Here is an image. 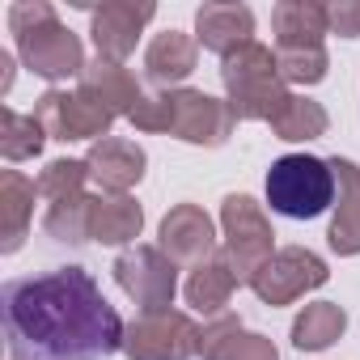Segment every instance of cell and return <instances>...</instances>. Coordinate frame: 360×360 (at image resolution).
Returning <instances> with one entry per match:
<instances>
[{
  "mask_svg": "<svg viewBox=\"0 0 360 360\" xmlns=\"http://www.w3.org/2000/svg\"><path fill=\"white\" fill-rule=\"evenodd\" d=\"M9 360H106L123 352L127 322L85 267H51L0 288Z\"/></svg>",
  "mask_w": 360,
  "mask_h": 360,
  "instance_id": "obj_1",
  "label": "cell"
},
{
  "mask_svg": "<svg viewBox=\"0 0 360 360\" xmlns=\"http://www.w3.org/2000/svg\"><path fill=\"white\" fill-rule=\"evenodd\" d=\"M9 34L18 43V60L34 77L51 81V89L60 81H68V77L81 81V72H85V47L60 22L51 0H18V5H9Z\"/></svg>",
  "mask_w": 360,
  "mask_h": 360,
  "instance_id": "obj_2",
  "label": "cell"
},
{
  "mask_svg": "<svg viewBox=\"0 0 360 360\" xmlns=\"http://www.w3.org/2000/svg\"><path fill=\"white\" fill-rule=\"evenodd\" d=\"M221 85H225L229 110L242 123H271V115L288 98V85L280 77V60L263 43H250V47L233 51L229 60H221Z\"/></svg>",
  "mask_w": 360,
  "mask_h": 360,
  "instance_id": "obj_3",
  "label": "cell"
},
{
  "mask_svg": "<svg viewBox=\"0 0 360 360\" xmlns=\"http://www.w3.org/2000/svg\"><path fill=\"white\" fill-rule=\"evenodd\" d=\"M267 204L288 221H314L335 208V169L314 153H284L267 169Z\"/></svg>",
  "mask_w": 360,
  "mask_h": 360,
  "instance_id": "obj_4",
  "label": "cell"
},
{
  "mask_svg": "<svg viewBox=\"0 0 360 360\" xmlns=\"http://www.w3.org/2000/svg\"><path fill=\"white\" fill-rule=\"evenodd\" d=\"M221 250L238 276V284H250L276 255V229L259 200L250 195H225L221 204Z\"/></svg>",
  "mask_w": 360,
  "mask_h": 360,
  "instance_id": "obj_5",
  "label": "cell"
},
{
  "mask_svg": "<svg viewBox=\"0 0 360 360\" xmlns=\"http://www.w3.org/2000/svg\"><path fill=\"white\" fill-rule=\"evenodd\" d=\"M127 360H195L200 356V326L183 309H148L136 314L123 330Z\"/></svg>",
  "mask_w": 360,
  "mask_h": 360,
  "instance_id": "obj_6",
  "label": "cell"
},
{
  "mask_svg": "<svg viewBox=\"0 0 360 360\" xmlns=\"http://www.w3.org/2000/svg\"><path fill=\"white\" fill-rule=\"evenodd\" d=\"M115 284L140 305V314L148 309H169L174 297H178V263L161 250V246H127L119 259H115Z\"/></svg>",
  "mask_w": 360,
  "mask_h": 360,
  "instance_id": "obj_7",
  "label": "cell"
},
{
  "mask_svg": "<svg viewBox=\"0 0 360 360\" xmlns=\"http://www.w3.org/2000/svg\"><path fill=\"white\" fill-rule=\"evenodd\" d=\"M34 119L43 123V131H47V140H64V144H72V140H102V136H110V127H115V115L98 102V98H89L85 89H47L39 102H34Z\"/></svg>",
  "mask_w": 360,
  "mask_h": 360,
  "instance_id": "obj_8",
  "label": "cell"
},
{
  "mask_svg": "<svg viewBox=\"0 0 360 360\" xmlns=\"http://www.w3.org/2000/svg\"><path fill=\"white\" fill-rule=\"evenodd\" d=\"M169 98V136L187 140V144H204V148H221L233 127H238V115L229 110L225 98H212L204 89H165Z\"/></svg>",
  "mask_w": 360,
  "mask_h": 360,
  "instance_id": "obj_9",
  "label": "cell"
},
{
  "mask_svg": "<svg viewBox=\"0 0 360 360\" xmlns=\"http://www.w3.org/2000/svg\"><path fill=\"white\" fill-rule=\"evenodd\" d=\"M326 280H330V267H326L322 255H314V250H305V246H284V250H276L271 263L250 280V288H255V297H259L263 305L280 309V305H292L297 297L322 288Z\"/></svg>",
  "mask_w": 360,
  "mask_h": 360,
  "instance_id": "obj_10",
  "label": "cell"
},
{
  "mask_svg": "<svg viewBox=\"0 0 360 360\" xmlns=\"http://www.w3.org/2000/svg\"><path fill=\"white\" fill-rule=\"evenodd\" d=\"M153 18H157V5H148V0L144 5H136V0H102L94 9V18H89V39H94L98 60L123 64L136 51L144 26Z\"/></svg>",
  "mask_w": 360,
  "mask_h": 360,
  "instance_id": "obj_11",
  "label": "cell"
},
{
  "mask_svg": "<svg viewBox=\"0 0 360 360\" xmlns=\"http://www.w3.org/2000/svg\"><path fill=\"white\" fill-rule=\"evenodd\" d=\"M157 246L178 263V267H200L208 263L221 242H217V225L212 217L200 208V204H174L165 217H161V229H157Z\"/></svg>",
  "mask_w": 360,
  "mask_h": 360,
  "instance_id": "obj_12",
  "label": "cell"
},
{
  "mask_svg": "<svg viewBox=\"0 0 360 360\" xmlns=\"http://www.w3.org/2000/svg\"><path fill=\"white\" fill-rule=\"evenodd\" d=\"M85 165H89V178L98 183V191H106V195H127L140 178H144V169H148V153H144L136 140L102 136V140L89 144Z\"/></svg>",
  "mask_w": 360,
  "mask_h": 360,
  "instance_id": "obj_13",
  "label": "cell"
},
{
  "mask_svg": "<svg viewBox=\"0 0 360 360\" xmlns=\"http://www.w3.org/2000/svg\"><path fill=\"white\" fill-rule=\"evenodd\" d=\"M335 169V217L326 229V246L339 259L360 255V165L352 157H326Z\"/></svg>",
  "mask_w": 360,
  "mask_h": 360,
  "instance_id": "obj_14",
  "label": "cell"
},
{
  "mask_svg": "<svg viewBox=\"0 0 360 360\" xmlns=\"http://www.w3.org/2000/svg\"><path fill=\"white\" fill-rule=\"evenodd\" d=\"M195 43L221 60L255 43V13L250 5H233V0H212V5L195 9Z\"/></svg>",
  "mask_w": 360,
  "mask_h": 360,
  "instance_id": "obj_15",
  "label": "cell"
},
{
  "mask_svg": "<svg viewBox=\"0 0 360 360\" xmlns=\"http://www.w3.org/2000/svg\"><path fill=\"white\" fill-rule=\"evenodd\" d=\"M200 356L204 360H280L276 343L259 330H246L238 314H217L200 326Z\"/></svg>",
  "mask_w": 360,
  "mask_h": 360,
  "instance_id": "obj_16",
  "label": "cell"
},
{
  "mask_svg": "<svg viewBox=\"0 0 360 360\" xmlns=\"http://www.w3.org/2000/svg\"><path fill=\"white\" fill-rule=\"evenodd\" d=\"M195 64H200V43L195 34H183V30H161L144 47V77L157 89H183Z\"/></svg>",
  "mask_w": 360,
  "mask_h": 360,
  "instance_id": "obj_17",
  "label": "cell"
},
{
  "mask_svg": "<svg viewBox=\"0 0 360 360\" xmlns=\"http://www.w3.org/2000/svg\"><path fill=\"white\" fill-rule=\"evenodd\" d=\"M34 200H43L34 178H26L22 169L0 174V255L22 250L34 221Z\"/></svg>",
  "mask_w": 360,
  "mask_h": 360,
  "instance_id": "obj_18",
  "label": "cell"
},
{
  "mask_svg": "<svg viewBox=\"0 0 360 360\" xmlns=\"http://www.w3.org/2000/svg\"><path fill=\"white\" fill-rule=\"evenodd\" d=\"M77 89H85L89 98H98L115 119H131V110H136L140 98L148 94V89L136 81L131 68L110 64V60H89L85 72H81V81H77Z\"/></svg>",
  "mask_w": 360,
  "mask_h": 360,
  "instance_id": "obj_19",
  "label": "cell"
},
{
  "mask_svg": "<svg viewBox=\"0 0 360 360\" xmlns=\"http://www.w3.org/2000/svg\"><path fill=\"white\" fill-rule=\"evenodd\" d=\"M144 229V208L136 204V195H94L89 208V242L98 246H131Z\"/></svg>",
  "mask_w": 360,
  "mask_h": 360,
  "instance_id": "obj_20",
  "label": "cell"
},
{
  "mask_svg": "<svg viewBox=\"0 0 360 360\" xmlns=\"http://www.w3.org/2000/svg\"><path fill=\"white\" fill-rule=\"evenodd\" d=\"M233 288H238V276H233L225 250H217L208 263L191 267V276H187V284H183V297H187V305H191L195 314L217 318V314H225Z\"/></svg>",
  "mask_w": 360,
  "mask_h": 360,
  "instance_id": "obj_21",
  "label": "cell"
},
{
  "mask_svg": "<svg viewBox=\"0 0 360 360\" xmlns=\"http://www.w3.org/2000/svg\"><path fill=\"white\" fill-rule=\"evenodd\" d=\"M271 34H276V47L322 43L330 34L326 30V5H318V0H280L271 9Z\"/></svg>",
  "mask_w": 360,
  "mask_h": 360,
  "instance_id": "obj_22",
  "label": "cell"
},
{
  "mask_svg": "<svg viewBox=\"0 0 360 360\" xmlns=\"http://www.w3.org/2000/svg\"><path fill=\"white\" fill-rule=\"evenodd\" d=\"M343 330H347V314H343V305H335V301H314V305H305L297 318H292V347L297 352H326L335 339H343Z\"/></svg>",
  "mask_w": 360,
  "mask_h": 360,
  "instance_id": "obj_23",
  "label": "cell"
},
{
  "mask_svg": "<svg viewBox=\"0 0 360 360\" xmlns=\"http://www.w3.org/2000/svg\"><path fill=\"white\" fill-rule=\"evenodd\" d=\"M326 127H330L326 106L314 102V98H305V94H288L284 106L271 115V131H276V140H288V144H309V140L326 136Z\"/></svg>",
  "mask_w": 360,
  "mask_h": 360,
  "instance_id": "obj_24",
  "label": "cell"
},
{
  "mask_svg": "<svg viewBox=\"0 0 360 360\" xmlns=\"http://www.w3.org/2000/svg\"><path fill=\"white\" fill-rule=\"evenodd\" d=\"M43 144H47V131L34 115H18L13 106L0 110V157L5 161H13V165L30 161L43 153Z\"/></svg>",
  "mask_w": 360,
  "mask_h": 360,
  "instance_id": "obj_25",
  "label": "cell"
},
{
  "mask_svg": "<svg viewBox=\"0 0 360 360\" xmlns=\"http://www.w3.org/2000/svg\"><path fill=\"white\" fill-rule=\"evenodd\" d=\"M89 208H94V195H72V200H60V204H47L43 212V229L47 238L64 242V246H85L89 242Z\"/></svg>",
  "mask_w": 360,
  "mask_h": 360,
  "instance_id": "obj_26",
  "label": "cell"
},
{
  "mask_svg": "<svg viewBox=\"0 0 360 360\" xmlns=\"http://www.w3.org/2000/svg\"><path fill=\"white\" fill-rule=\"evenodd\" d=\"M39 183V195L47 204H60V200H72V195H85V183H89V165L85 157H56L43 165V174L34 178Z\"/></svg>",
  "mask_w": 360,
  "mask_h": 360,
  "instance_id": "obj_27",
  "label": "cell"
},
{
  "mask_svg": "<svg viewBox=\"0 0 360 360\" xmlns=\"http://www.w3.org/2000/svg\"><path fill=\"white\" fill-rule=\"evenodd\" d=\"M276 60H280V77H284V85H318V81H326V68H330L326 43H309V47H276Z\"/></svg>",
  "mask_w": 360,
  "mask_h": 360,
  "instance_id": "obj_28",
  "label": "cell"
},
{
  "mask_svg": "<svg viewBox=\"0 0 360 360\" xmlns=\"http://www.w3.org/2000/svg\"><path fill=\"white\" fill-rule=\"evenodd\" d=\"M326 30L339 39H360V0H330L326 5Z\"/></svg>",
  "mask_w": 360,
  "mask_h": 360,
  "instance_id": "obj_29",
  "label": "cell"
},
{
  "mask_svg": "<svg viewBox=\"0 0 360 360\" xmlns=\"http://www.w3.org/2000/svg\"><path fill=\"white\" fill-rule=\"evenodd\" d=\"M9 89H13V56L0 51V94H9Z\"/></svg>",
  "mask_w": 360,
  "mask_h": 360,
  "instance_id": "obj_30",
  "label": "cell"
}]
</instances>
